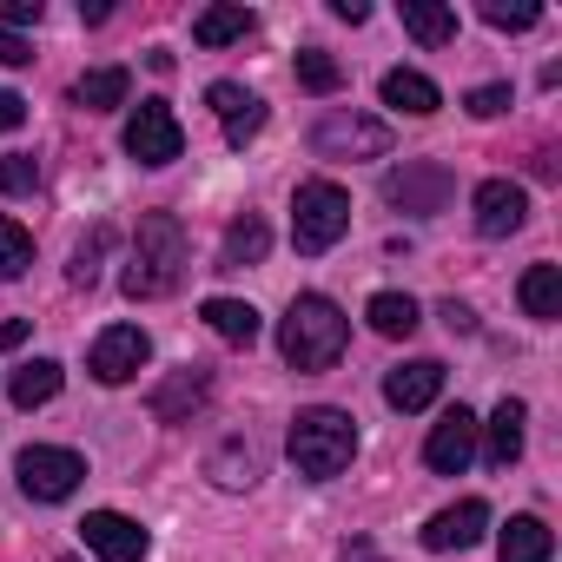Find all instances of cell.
Returning <instances> with one entry per match:
<instances>
[{
  "label": "cell",
  "mask_w": 562,
  "mask_h": 562,
  "mask_svg": "<svg viewBox=\"0 0 562 562\" xmlns=\"http://www.w3.org/2000/svg\"><path fill=\"white\" fill-rule=\"evenodd\" d=\"M186 225L172 212H146L139 232H133V258L120 271V292L126 299H166L179 292V278H186Z\"/></svg>",
  "instance_id": "cell-1"
},
{
  "label": "cell",
  "mask_w": 562,
  "mask_h": 562,
  "mask_svg": "<svg viewBox=\"0 0 562 562\" xmlns=\"http://www.w3.org/2000/svg\"><path fill=\"white\" fill-rule=\"evenodd\" d=\"M345 338H351V318L325 292H299L285 325H278V351H285L292 371H331L345 358Z\"/></svg>",
  "instance_id": "cell-2"
},
{
  "label": "cell",
  "mask_w": 562,
  "mask_h": 562,
  "mask_svg": "<svg viewBox=\"0 0 562 562\" xmlns=\"http://www.w3.org/2000/svg\"><path fill=\"white\" fill-rule=\"evenodd\" d=\"M285 450H292L299 476L331 483V476H345V470H351V457H358V424H351V411H338V404H312V411H299V417H292Z\"/></svg>",
  "instance_id": "cell-3"
},
{
  "label": "cell",
  "mask_w": 562,
  "mask_h": 562,
  "mask_svg": "<svg viewBox=\"0 0 562 562\" xmlns=\"http://www.w3.org/2000/svg\"><path fill=\"white\" fill-rule=\"evenodd\" d=\"M345 232H351V192H345L338 179H305L299 199H292V238H299V251L318 258V251H331Z\"/></svg>",
  "instance_id": "cell-4"
},
{
  "label": "cell",
  "mask_w": 562,
  "mask_h": 562,
  "mask_svg": "<svg viewBox=\"0 0 562 562\" xmlns=\"http://www.w3.org/2000/svg\"><path fill=\"white\" fill-rule=\"evenodd\" d=\"M312 153L318 159H384L391 153V126L384 120H364L351 106H331L318 126H312Z\"/></svg>",
  "instance_id": "cell-5"
},
{
  "label": "cell",
  "mask_w": 562,
  "mask_h": 562,
  "mask_svg": "<svg viewBox=\"0 0 562 562\" xmlns=\"http://www.w3.org/2000/svg\"><path fill=\"white\" fill-rule=\"evenodd\" d=\"M14 470H21V490H27L34 503H67V496L80 490V476H87V463H80L74 450H60V443H27Z\"/></svg>",
  "instance_id": "cell-6"
},
{
  "label": "cell",
  "mask_w": 562,
  "mask_h": 562,
  "mask_svg": "<svg viewBox=\"0 0 562 562\" xmlns=\"http://www.w3.org/2000/svg\"><path fill=\"white\" fill-rule=\"evenodd\" d=\"M126 153H133L139 166H172V159L186 153V126H179V113H172L166 100L133 106V120H126Z\"/></svg>",
  "instance_id": "cell-7"
},
{
  "label": "cell",
  "mask_w": 562,
  "mask_h": 562,
  "mask_svg": "<svg viewBox=\"0 0 562 562\" xmlns=\"http://www.w3.org/2000/svg\"><path fill=\"white\" fill-rule=\"evenodd\" d=\"M450 192H457V179H450V166H437V159H411L404 172H391V179H384V199H391L397 212H411V218L443 212V205H450Z\"/></svg>",
  "instance_id": "cell-8"
},
{
  "label": "cell",
  "mask_w": 562,
  "mask_h": 562,
  "mask_svg": "<svg viewBox=\"0 0 562 562\" xmlns=\"http://www.w3.org/2000/svg\"><path fill=\"white\" fill-rule=\"evenodd\" d=\"M146 358H153V338H146L139 325H106V331L93 338L87 371H93L100 384H126V378H139V371H146Z\"/></svg>",
  "instance_id": "cell-9"
},
{
  "label": "cell",
  "mask_w": 562,
  "mask_h": 562,
  "mask_svg": "<svg viewBox=\"0 0 562 562\" xmlns=\"http://www.w3.org/2000/svg\"><path fill=\"white\" fill-rule=\"evenodd\" d=\"M470 457H476V417L457 404V411H443V417L430 424V437H424V463H430L437 476H463Z\"/></svg>",
  "instance_id": "cell-10"
},
{
  "label": "cell",
  "mask_w": 562,
  "mask_h": 562,
  "mask_svg": "<svg viewBox=\"0 0 562 562\" xmlns=\"http://www.w3.org/2000/svg\"><path fill=\"white\" fill-rule=\"evenodd\" d=\"M80 542L100 555V562H146V529L120 509H87L80 522Z\"/></svg>",
  "instance_id": "cell-11"
},
{
  "label": "cell",
  "mask_w": 562,
  "mask_h": 562,
  "mask_svg": "<svg viewBox=\"0 0 562 562\" xmlns=\"http://www.w3.org/2000/svg\"><path fill=\"white\" fill-rule=\"evenodd\" d=\"M470 205H476V232H483V238H509V232H522V218H529V192H522L516 179H483Z\"/></svg>",
  "instance_id": "cell-12"
},
{
  "label": "cell",
  "mask_w": 562,
  "mask_h": 562,
  "mask_svg": "<svg viewBox=\"0 0 562 562\" xmlns=\"http://www.w3.org/2000/svg\"><path fill=\"white\" fill-rule=\"evenodd\" d=\"M483 529H490V503H483V496H463V503H450V509H437V516L424 522V549L450 555V549L483 542Z\"/></svg>",
  "instance_id": "cell-13"
},
{
  "label": "cell",
  "mask_w": 562,
  "mask_h": 562,
  "mask_svg": "<svg viewBox=\"0 0 562 562\" xmlns=\"http://www.w3.org/2000/svg\"><path fill=\"white\" fill-rule=\"evenodd\" d=\"M437 391H443V364L437 358H411V364H397L384 378V404L391 411H430Z\"/></svg>",
  "instance_id": "cell-14"
},
{
  "label": "cell",
  "mask_w": 562,
  "mask_h": 562,
  "mask_svg": "<svg viewBox=\"0 0 562 562\" xmlns=\"http://www.w3.org/2000/svg\"><path fill=\"white\" fill-rule=\"evenodd\" d=\"M212 397V378L199 371V364H186V371H172L159 391H153V417L159 424H192V411Z\"/></svg>",
  "instance_id": "cell-15"
},
{
  "label": "cell",
  "mask_w": 562,
  "mask_h": 562,
  "mask_svg": "<svg viewBox=\"0 0 562 562\" xmlns=\"http://www.w3.org/2000/svg\"><path fill=\"white\" fill-rule=\"evenodd\" d=\"M522 424H529V411H522L516 397H503V404L490 411V424H476V437H483V457H490L496 470H509V463L522 457Z\"/></svg>",
  "instance_id": "cell-16"
},
{
  "label": "cell",
  "mask_w": 562,
  "mask_h": 562,
  "mask_svg": "<svg viewBox=\"0 0 562 562\" xmlns=\"http://www.w3.org/2000/svg\"><path fill=\"white\" fill-rule=\"evenodd\" d=\"M384 106H397V113H411V120H430V113L443 106V93H437L430 74L397 67V74H384Z\"/></svg>",
  "instance_id": "cell-17"
},
{
  "label": "cell",
  "mask_w": 562,
  "mask_h": 562,
  "mask_svg": "<svg viewBox=\"0 0 562 562\" xmlns=\"http://www.w3.org/2000/svg\"><path fill=\"white\" fill-rule=\"evenodd\" d=\"M549 549H555V536L542 516H509L496 536V562H549Z\"/></svg>",
  "instance_id": "cell-18"
},
{
  "label": "cell",
  "mask_w": 562,
  "mask_h": 562,
  "mask_svg": "<svg viewBox=\"0 0 562 562\" xmlns=\"http://www.w3.org/2000/svg\"><path fill=\"white\" fill-rule=\"evenodd\" d=\"M516 299H522V312L536 325H555L562 318V265H529L522 285H516Z\"/></svg>",
  "instance_id": "cell-19"
},
{
  "label": "cell",
  "mask_w": 562,
  "mask_h": 562,
  "mask_svg": "<svg viewBox=\"0 0 562 562\" xmlns=\"http://www.w3.org/2000/svg\"><path fill=\"white\" fill-rule=\"evenodd\" d=\"M251 27H258L251 8H232V0H218V8H205V14L192 21V41H199V47H232V41H245Z\"/></svg>",
  "instance_id": "cell-20"
},
{
  "label": "cell",
  "mask_w": 562,
  "mask_h": 562,
  "mask_svg": "<svg viewBox=\"0 0 562 562\" xmlns=\"http://www.w3.org/2000/svg\"><path fill=\"white\" fill-rule=\"evenodd\" d=\"M126 93H133V74H126V67H93V74H80V87H74V100H80L87 113H113V106H126Z\"/></svg>",
  "instance_id": "cell-21"
},
{
  "label": "cell",
  "mask_w": 562,
  "mask_h": 562,
  "mask_svg": "<svg viewBox=\"0 0 562 562\" xmlns=\"http://www.w3.org/2000/svg\"><path fill=\"white\" fill-rule=\"evenodd\" d=\"M364 318H371V331H378V338H411V331L424 325L417 299H404V292H378V299L364 305Z\"/></svg>",
  "instance_id": "cell-22"
},
{
  "label": "cell",
  "mask_w": 562,
  "mask_h": 562,
  "mask_svg": "<svg viewBox=\"0 0 562 562\" xmlns=\"http://www.w3.org/2000/svg\"><path fill=\"white\" fill-rule=\"evenodd\" d=\"M225 345H258V312L245 305V299H205V312H199Z\"/></svg>",
  "instance_id": "cell-23"
},
{
  "label": "cell",
  "mask_w": 562,
  "mask_h": 562,
  "mask_svg": "<svg viewBox=\"0 0 562 562\" xmlns=\"http://www.w3.org/2000/svg\"><path fill=\"white\" fill-rule=\"evenodd\" d=\"M8 397H14L21 411H41V404H54V397H60V364H54V358H34V364H21V371H14V384H8Z\"/></svg>",
  "instance_id": "cell-24"
},
{
  "label": "cell",
  "mask_w": 562,
  "mask_h": 562,
  "mask_svg": "<svg viewBox=\"0 0 562 562\" xmlns=\"http://www.w3.org/2000/svg\"><path fill=\"white\" fill-rule=\"evenodd\" d=\"M397 21H404V34H417L424 47H450V41H457V14H450V8H430V0H404Z\"/></svg>",
  "instance_id": "cell-25"
},
{
  "label": "cell",
  "mask_w": 562,
  "mask_h": 562,
  "mask_svg": "<svg viewBox=\"0 0 562 562\" xmlns=\"http://www.w3.org/2000/svg\"><path fill=\"white\" fill-rule=\"evenodd\" d=\"M265 251H271V232H265V218H232L218 265H225V271H238V265H258Z\"/></svg>",
  "instance_id": "cell-26"
},
{
  "label": "cell",
  "mask_w": 562,
  "mask_h": 562,
  "mask_svg": "<svg viewBox=\"0 0 562 562\" xmlns=\"http://www.w3.org/2000/svg\"><path fill=\"white\" fill-rule=\"evenodd\" d=\"M27 265H34V232L21 218H0V285H14Z\"/></svg>",
  "instance_id": "cell-27"
},
{
  "label": "cell",
  "mask_w": 562,
  "mask_h": 562,
  "mask_svg": "<svg viewBox=\"0 0 562 562\" xmlns=\"http://www.w3.org/2000/svg\"><path fill=\"white\" fill-rule=\"evenodd\" d=\"M212 483H218V490H251V483H258V457H251L245 443L212 450Z\"/></svg>",
  "instance_id": "cell-28"
},
{
  "label": "cell",
  "mask_w": 562,
  "mask_h": 562,
  "mask_svg": "<svg viewBox=\"0 0 562 562\" xmlns=\"http://www.w3.org/2000/svg\"><path fill=\"white\" fill-rule=\"evenodd\" d=\"M299 87H305V93H338V87H345V67H338L325 47H305V54H299Z\"/></svg>",
  "instance_id": "cell-29"
},
{
  "label": "cell",
  "mask_w": 562,
  "mask_h": 562,
  "mask_svg": "<svg viewBox=\"0 0 562 562\" xmlns=\"http://www.w3.org/2000/svg\"><path fill=\"white\" fill-rule=\"evenodd\" d=\"M476 14H483L490 27H503V34H522V27H536V21H542L536 0H483Z\"/></svg>",
  "instance_id": "cell-30"
},
{
  "label": "cell",
  "mask_w": 562,
  "mask_h": 562,
  "mask_svg": "<svg viewBox=\"0 0 562 562\" xmlns=\"http://www.w3.org/2000/svg\"><path fill=\"white\" fill-rule=\"evenodd\" d=\"M205 106H212V113H218V120L232 126V120H245V113H251L258 100H251V93H245L238 80H212V87H205Z\"/></svg>",
  "instance_id": "cell-31"
},
{
  "label": "cell",
  "mask_w": 562,
  "mask_h": 562,
  "mask_svg": "<svg viewBox=\"0 0 562 562\" xmlns=\"http://www.w3.org/2000/svg\"><path fill=\"white\" fill-rule=\"evenodd\" d=\"M34 186H41L34 153H0V192H34Z\"/></svg>",
  "instance_id": "cell-32"
},
{
  "label": "cell",
  "mask_w": 562,
  "mask_h": 562,
  "mask_svg": "<svg viewBox=\"0 0 562 562\" xmlns=\"http://www.w3.org/2000/svg\"><path fill=\"white\" fill-rule=\"evenodd\" d=\"M106 245H113V232L100 225V232H93V238L74 251V265H67V278H74V285H93V278H100V251H106Z\"/></svg>",
  "instance_id": "cell-33"
},
{
  "label": "cell",
  "mask_w": 562,
  "mask_h": 562,
  "mask_svg": "<svg viewBox=\"0 0 562 562\" xmlns=\"http://www.w3.org/2000/svg\"><path fill=\"white\" fill-rule=\"evenodd\" d=\"M41 0H0V34H21V27H41Z\"/></svg>",
  "instance_id": "cell-34"
},
{
  "label": "cell",
  "mask_w": 562,
  "mask_h": 562,
  "mask_svg": "<svg viewBox=\"0 0 562 562\" xmlns=\"http://www.w3.org/2000/svg\"><path fill=\"white\" fill-rule=\"evenodd\" d=\"M463 106H470V120H496V113H509V87H476Z\"/></svg>",
  "instance_id": "cell-35"
},
{
  "label": "cell",
  "mask_w": 562,
  "mask_h": 562,
  "mask_svg": "<svg viewBox=\"0 0 562 562\" xmlns=\"http://www.w3.org/2000/svg\"><path fill=\"white\" fill-rule=\"evenodd\" d=\"M437 318H443L450 331H476V312H470L463 299H443V305H437Z\"/></svg>",
  "instance_id": "cell-36"
},
{
  "label": "cell",
  "mask_w": 562,
  "mask_h": 562,
  "mask_svg": "<svg viewBox=\"0 0 562 562\" xmlns=\"http://www.w3.org/2000/svg\"><path fill=\"white\" fill-rule=\"evenodd\" d=\"M21 120H27V100H21V93H8V87H0V133H14Z\"/></svg>",
  "instance_id": "cell-37"
},
{
  "label": "cell",
  "mask_w": 562,
  "mask_h": 562,
  "mask_svg": "<svg viewBox=\"0 0 562 562\" xmlns=\"http://www.w3.org/2000/svg\"><path fill=\"white\" fill-rule=\"evenodd\" d=\"M27 60H34V47L21 34H0V67H27Z\"/></svg>",
  "instance_id": "cell-38"
},
{
  "label": "cell",
  "mask_w": 562,
  "mask_h": 562,
  "mask_svg": "<svg viewBox=\"0 0 562 562\" xmlns=\"http://www.w3.org/2000/svg\"><path fill=\"white\" fill-rule=\"evenodd\" d=\"M258 126H265V106H251L245 120H232V126H225V139H232V146H245V139H251Z\"/></svg>",
  "instance_id": "cell-39"
},
{
  "label": "cell",
  "mask_w": 562,
  "mask_h": 562,
  "mask_svg": "<svg viewBox=\"0 0 562 562\" xmlns=\"http://www.w3.org/2000/svg\"><path fill=\"white\" fill-rule=\"evenodd\" d=\"M331 14H338V21H351V27H364V21H371L364 0H331Z\"/></svg>",
  "instance_id": "cell-40"
},
{
  "label": "cell",
  "mask_w": 562,
  "mask_h": 562,
  "mask_svg": "<svg viewBox=\"0 0 562 562\" xmlns=\"http://www.w3.org/2000/svg\"><path fill=\"white\" fill-rule=\"evenodd\" d=\"M27 345V318H8V325H0V351H21Z\"/></svg>",
  "instance_id": "cell-41"
},
{
  "label": "cell",
  "mask_w": 562,
  "mask_h": 562,
  "mask_svg": "<svg viewBox=\"0 0 562 562\" xmlns=\"http://www.w3.org/2000/svg\"><path fill=\"white\" fill-rule=\"evenodd\" d=\"M106 14H113V8H106V0H80V21H87V27H100Z\"/></svg>",
  "instance_id": "cell-42"
},
{
  "label": "cell",
  "mask_w": 562,
  "mask_h": 562,
  "mask_svg": "<svg viewBox=\"0 0 562 562\" xmlns=\"http://www.w3.org/2000/svg\"><path fill=\"white\" fill-rule=\"evenodd\" d=\"M345 562H384V555H378V542H351V549H345Z\"/></svg>",
  "instance_id": "cell-43"
}]
</instances>
